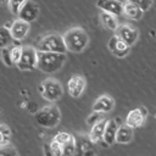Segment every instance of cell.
I'll use <instances>...</instances> for the list:
<instances>
[{
    "mask_svg": "<svg viewBox=\"0 0 156 156\" xmlns=\"http://www.w3.org/2000/svg\"><path fill=\"white\" fill-rule=\"evenodd\" d=\"M0 156H18V152L15 146L9 144L0 147Z\"/></svg>",
    "mask_w": 156,
    "mask_h": 156,
    "instance_id": "26",
    "label": "cell"
},
{
    "mask_svg": "<svg viewBox=\"0 0 156 156\" xmlns=\"http://www.w3.org/2000/svg\"><path fill=\"white\" fill-rule=\"evenodd\" d=\"M21 71H30L38 67V50L33 46H23L20 62L16 65Z\"/></svg>",
    "mask_w": 156,
    "mask_h": 156,
    "instance_id": "6",
    "label": "cell"
},
{
    "mask_svg": "<svg viewBox=\"0 0 156 156\" xmlns=\"http://www.w3.org/2000/svg\"><path fill=\"white\" fill-rule=\"evenodd\" d=\"M62 37L67 50L71 52H76V54L82 52L87 49L89 44V35L80 27H74L68 29Z\"/></svg>",
    "mask_w": 156,
    "mask_h": 156,
    "instance_id": "1",
    "label": "cell"
},
{
    "mask_svg": "<svg viewBox=\"0 0 156 156\" xmlns=\"http://www.w3.org/2000/svg\"><path fill=\"white\" fill-rule=\"evenodd\" d=\"M29 29H30V23L18 18V20H15L12 22L10 32H11V35H12L13 40L21 41L29 34Z\"/></svg>",
    "mask_w": 156,
    "mask_h": 156,
    "instance_id": "11",
    "label": "cell"
},
{
    "mask_svg": "<svg viewBox=\"0 0 156 156\" xmlns=\"http://www.w3.org/2000/svg\"><path fill=\"white\" fill-rule=\"evenodd\" d=\"M133 139V128L124 124H121L117 132V136H116V143L118 144H128L130 143Z\"/></svg>",
    "mask_w": 156,
    "mask_h": 156,
    "instance_id": "19",
    "label": "cell"
},
{
    "mask_svg": "<svg viewBox=\"0 0 156 156\" xmlns=\"http://www.w3.org/2000/svg\"><path fill=\"white\" fill-rule=\"evenodd\" d=\"M11 140V130L6 124L0 126V146L9 145Z\"/></svg>",
    "mask_w": 156,
    "mask_h": 156,
    "instance_id": "23",
    "label": "cell"
},
{
    "mask_svg": "<svg viewBox=\"0 0 156 156\" xmlns=\"http://www.w3.org/2000/svg\"><path fill=\"white\" fill-rule=\"evenodd\" d=\"M37 50L43 52H58V54H66L68 51L66 48L63 37L55 33L46 34L40 39L38 38Z\"/></svg>",
    "mask_w": 156,
    "mask_h": 156,
    "instance_id": "3",
    "label": "cell"
},
{
    "mask_svg": "<svg viewBox=\"0 0 156 156\" xmlns=\"http://www.w3.org/2000/svg\"><path fill=\"white\" fill-rule=\"evenodd\" d=\"M107 122L108 121L106 118H104V119H101L98 123L91 126L90 132H89V139L93 143H100L104 139V134H105V129H106Z\"/></svg>",
    "mask_w": 156,
    "mask_h": 156,
    "instance_id": "16",
    "label": "cell"
},
{
    "mask_svg": "<svg viewBox=\"0 0 156 156\" xmlns=\"http://www.w3.org/2000/svg\"><path fill=\"white\" fill-rule=\"evenodd\" d=\"M121 124H118V122L116 119H108L106 129H105V134H104V139L102 141L106 145H112L116 143V136H117V132Z\"/></svg>",
    "mask_w": 156,
    "mask_h": 156,
    "instance_id": "17",
    "label": "cell"
},
{
    "mask_svg": "<svg viewBox=\"0 0 156 156\" xmlns=\"http://www.w3.org/2000/svg\"><path fill=\"white\" fill-rule=\"evenodd\" d=\"M85 85H87V82H85V78L83 76H78V74H74L69 78V80L67 82V88H68V94L72 96V98H79L84 90H85Z\"/></svg>",
    "mask_w": 156,
    "mask_h": 156,
    "instance_id": "12",
    "label": "cell"
},
{
    "mask_svg": "<svg viewBox=\"0 0 156 156\" xmlns=\"http://www.w3.org/2000/svg\"><path fill=\"white\" fill-rule=\"evenodd\" d=\"M155 117H156V115H155Z\"/></svg>",
    "mask_w": 156,
    "mask_h": 156,
    "instance_id": "32",
    "label": "cell"
},
{
    "mask_svg": "<svg viewBox=\"0 0 156 156\" xmlns=\"http://www.w3.org/2000/svg\"><path fill=\"white\" fill-rule=\"evenodd\" d=\"M123 4L118 0H98L96 6L107 13L115 15V16H121L123 15Z\"/></svg>",
    "mask_w": 156,
    "mask_h": 156,
    "instance_id": "13",
    "label": "cell"
},
{
    "mask_svg": "<svg viewBox=\"0 0 156 156\" xmlns=\"http://www.w3.org/2000/svg\"><path fill=\"white\" fill-rule=\"evenodd\" d=\"M29 0H7V5H9V9L11 11V13L18 16L21 10L23 9V6L28 2Z\"/></svg>",
    "mask_w": 156,
    "mask_h": 156,
    "instance_id": "22",
    "label": "cell"
},
{
    "mask_svg": "<svg viewBox=\"0 0 156 156\" xmlns=\"http://www.w3.org/2000/svg\"><path fill=\"white\" fill-rule=\"evenodd\" d=\"M38 90L40 91L41 96L49 102H55V101L60 100L62 94H63L62 84L58 80H55V79H51V78L45 79L38 87Z\"/></svg>",
    "mask_w": 156,
    "mask_h": 156,
    "instance_id": "5",
    "label": "cell"
},
{
    "mask_svg": "<svg viewBox=\"0 0 156 156\" xmlns=\"http://www.w3.org/2000/svg\"><path fill=\"white\" fill-rule=\"evenodd\" d=\"M123 15L129 18V20H133V21H139L143 18V15H144V11L135 4L130 2V1H126L123 4Z\"/></svg>",
    "mask_w": 156,
    "mask_h": 156,
    "instance_id": "18",
    "label": "cell"
},
{
    "mask_svg": "<svg viewBox=\"0 0 156 156\" xmlns=\"http://www.w3.org/2000/svg\"><path fill=\"white\" fill-rule=\"evenodd\" d=\"M0 54H1V60L5 63V66H7V67L13 66V62H12V58H11V45L6 46V48H1Z\"/></svg>",
    "mask_w": 156,
    "mask_h": 156,
    "instance_id": "24",
    "label": "cell"
},
{
    "mask_svg": "<svg viewBox=\"0 0 156 156\" xmlns=\"http://www.w3.org/2000/svg\"><path fill=\"white\" fill-rule=\"evenodd\" d=\"M13 38L11 35V32H10V28L7 27H1L0 29V45L1 48H6V46H10L11 43H12Z\"/></svg>",
    "mask_w": 156,
    "mask_h": 156,
    "instance_id": "21",
    "label": "cell"
},
{
    "mask_svg": "<svg viewBox=\"0 0 156 156\" xmlns=\"http://www.w3.org/2000/svg\"><path fill=\"white\" fill-rule=\"evenodd\" d=\"M127 1H130V2H133L135 5H138L144 12L147 11L154 4V0H127Z\"/></svg>",
    "mask_w": 156,
    "mask_h": 156,
    "instance_id": "28",
    "label": "cell"
},
{
    "mask_svg": "<svg viewBox=\"0 0 156 156\" xmlns=\"http://www.w3.org/2000/svg\"><path fill=\"white\" fill-rule=\"evenodd\" d=\"M104 115L105 113H101V112H95V111H93V115L87 119V122L89 123V124H95V123H98L99 121H101V119H104L105 117H104Z\"/></svg>",
    "mask_w": 156,
    "mask_h": 156,
    "instance_id": "29",
    "label": "cell"
},
{
    "mask_svg": "<svg viewBox=\"0 0 156 156\" xmlns=\"http://www.w3.org/2000/svg\"><path fill=\"white\" fill-rule=\"evenodd\" d=\"M115 107V100L110 95H101L99 96L95 102L93 104V111L101 112V113H108Z\"/></svg>",
    "mask_w": 156,
    "mask_h": 156,
    "instance_id": "15",
    "label": "cell"
},
{
    "mask_svg": "<svg viewBox=\"0 0 156 156\" xmlns=\"http://www.w3.org/2000/svg\"><path fill=\"white\" fill-rule=\"evenodd\" d=\"M118 1H121V2H126L127 0H118Z\"/></svg>",
    "mask_w": 156,
    "mask_h": 156,
    "instance_id": "31",
    "label": "cell"
},
{
    "mask_svg": "<svg viewBox=\"0 0 156 156\" xmlns=\"http://www.w3.org/2000/svg\"><path fill=\"white\" fill-rule=\"evenodd\" d=\"M54 139L58 141L63 147V156H73L76 150V140L74 136L66 132H58Z\"/></svg>",
    "mask_w": 156,
    "mask_h": 156,
    "instance_id": "9",
    "label": "cell"
},
{
    "mask_svg": "<svg viewBox=\"0 0 156 156\" xmlns=\"http://www.w3.org/2000/svg\"><path fill=\"white\" fill-rule=\"evenodd\" d=\"M116 35L122 39L127 45L132 46L136 43L138 38H139V32L136 28H134L133 26L130 24H127V23H123V24H119L117 30H116Z\"/></svg>",
    "mask_w": 156,
    "mask_h": 156,
    "instance_id": "8",
    "label": "cell"
},
{
    "mask_svg": "<svg viewBox=\"0 0 156 156\" xmlns=\"http://www.w3.org/2000/svg\"><path fill=\"white\" fill-rule=\"evenodd\" d=\"M100 21L102 23V26L107 29H111V30H117L118 28V22H117V16L115 15H111V13H107V12H104L101 11L100 12Z\"/></svg>",
    "mask_w": 156,
    "mask_h": 156,
    "instance_id": "20",
    "label": "cell"
},
{
    "mask_svg": "<svg viewBox=\"0 0 156 156\" xmlns=\"http://www.w3.org/2000/svg\"><path fill=\"white\" fill-rule=\"evenodd\" d=\"M107 48L108 50L117 57L119 58H123L126 57L128 54H129V50H130V46L127 45L122 39H119L116 34L113 37H111V39L108 40L107 43Z\"/></svg>",
    "mask_w": 156,
    "mask_h": 156,
    "instance_id": "10",
    "label": "cell"
},
{
    "mask_svg": "<svg viewBox=\"0 0 156 156\" xmlns=\"http://www.w3.org/2000/svg\"><path fill=\"white\" fill-rule=\"evenodd\" d=\"M39 5L32 0H29L24 6L23 9L21 10L20 15H18V18L20 20H23L28 23H32L33 21H35L39 16Z\"/></svg>",
    "mask_w": 156,
    "mask_h": 156,
    "instance_id": "14",
    "label": "cell"
},
{
    "mask_svg": "<svg viewBox=\"0 0 156 156\" xmlns=\"http://www.w3.org/2000/svg\"><path fill=\"white\" fill-rule=\"evenodd\" d=\"M50 149H51L54 156H63V147H62V145H61L58 141H56L55 139L51 140V143H50Z\"/></svg>",
    "mask_w": 156,
    "mask_h": 156,
    "instance_id": "27",
    "label": "cell"
},
{
    "mask_svg": "<svg viewBox=\"0 0 156 156\" xmlns=\"http://www.w3.org/2000/svg\"><path fill=\"white\" fill-rule=\"evenodd\" d=\"M44 154H45V156H54L52 151L50 149V144H45L44 145Z\"/></svg>",
    "mask_w": 156,
    "mask_h": 156,
    "instance_id": "30",
    "label": "cell"
},
{
    "mask_svg": "<svg viewBox=\"0 0 156 156\" xmlns=\"http://www.w3.org/2000/svg\"><path fill=\"white\" fill-rule=\"evenodd\" d=\"M61 121V112L57 106L48 105L35 112V122L44 128H55Z\"/></svg>",
    "mask_w": 156,
    "mask_h": 156,
    "instance_id": "4",
    "label": "cell"
},
{
    "mask_svg": "<svg viewBox=\"0 0 156 156\" xmlns=\"http://www.w3.org/2000/svg\"><path fill=\"white\" fill-rule=\"evenodd\" d=\"M147 117V110L144 106L133 108L126 117V124L132 128H140L145 124Z\"/></svg>",
    "mask_w": 156,
    "mask_h": 156,
    "instance_id": "7",
    "label": "cell"
},
{
    "mask_svg": "<svg viewBox=\"0 0 156 156\" xmlns=\"http://www.w3.org/2000/svg\"><path fill=\"white\" fill-rule=\"evenodd\" d=\"M22 51H23V46H21V45L11 46V58H12L13 65H17L20 62L21 56H22Z\"/></svg>",
    "mask_w": 156,
    "mask_h": 156,
    "instance_id": "25",
    "label": "cell"
},
{
    "mask_svg": "<svg viewBox=\"0 0 156 156\" xmlns=\"http://www.w3.org/2000/svg\"><path fill=\"white\" fill-rule=\"evenodd\" d=\"M66 62V54L38 51V67L41 72L51 74L60 71Z\"/></svg>",
    "mask_w": 156,
    "mask_h": 156,
    "instance_id": "2",
    "label": "cell"
}]
</instances>
